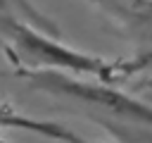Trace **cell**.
<instances>
[{"label": "cell", "instance_id": "1", "mask_svg": "<svg viewBox=\"0 0 152 143\" xmlns=\"http://www.w3.org/2000/svg\"><path fill=\"white\" fill-rule=\"evenodd\" d=\"M0 36L5 38L2 50L10 64L24 69H52L81 79L124 83L152 64V50L131 60L124 57L109 60V57L81 52L69 43L57 41L52 33L38 31L33 24L7 14H0Z\"/></svg>", "mask_w": 152, "mask_h": 143}, {"label": "cell", "instance_id": "2", "mask_svg": "<svg viewBox=\"0 0 152 143\" xmlns=\"http://www.w3.org/2000/svg\"><path fill=\"white\" fill-rule=\"evenodd\" d=\"M14 74L19 79H24L28 88L40 91L45 95L93 107L95 112H102L119 124L152 129V105L119 91L116 83H104V81H95V79L86 81L81 76H71V74H62V72H52V69L14 67Z\"/></svg>", "mask_w": 152, "mask_h": 143}, {"label": "cell", "instance_id": "3", "mask_svg": "<svg viewBox=\"0 0 152 143\" xmlns=\"http://www.w3.org/2000/svg\"><path fill=\"white\" fill-rule=\"evenodd\" d=\"M138 41L152 43V0H90Z\"/></svg>", "mask_w": 152, "mask_h": 143}, {"label": "cell", "instance_id": "4", "mask_svg": "<svg viewBox=\"0 0 152 143\" xmlns=\"http://www.w3.org/2000/svg\"><path fill=\"white\" fill-rule=\"evenodd\" d=\"M0 14L10 17V0H0Z\"/></svg>", "mask_w": 152, "mask_h": 143}, {"label": "cell", "instance_id": "5", "mask_svg": "<svg viewBox=\"0 0 152 143\" xmlns=\"http://www.w3.org/2000/svg\"><path fill=\"white\" fill-rule=\"evenodd\" d=\"M86 143H95V141H86Z\"/></svg>", "mask_w": 152, "mask_h": 143}]
</instances>
